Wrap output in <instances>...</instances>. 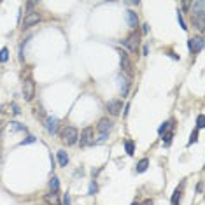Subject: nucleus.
<instances>
[{
	"label": "nucleus",
	"mask_w": 205,
	"mask_h": 205,
	"mask_svg": "<svg viewBox=\"0 0 205 205\" xmlns=\"http://www.w3.org/2000/svg\"><path fill=\"white\" fill-rule=\"evenodd\" d=\"M98 191V186L95 181H91V184H89V189H88V195H95V193Z\"/></svg>",
	"instance_id": "26"
},
{
	"label": "nucleus",
	"mask_w": 205,
	"mask_h": 205,
	"mask_svg": "<svg viewBox=\"0 0 205 205\" xmlns=\"http://www.w3.org/2000/svg\"><path fill=\"white\" fill-rule=\"evenodd\" d=\"M79 142H81V147H84V146H91V144L95 142V132H93V128H91V126H86V128L82 130V133H81Z\"/></svg>",
	"instance_id": "4"
},
{
	"label": "nucleus",
	"mask_w": 205,
	"mask_h": 205,
	"mask_svg": "<svg viewBox=\"0 0 205 205\" xmlns=\"http://www.w3.org/2000/svg\"><path fill=\"white\" fill-rule=\"evenodd\" d=\"M188 48H189V51H191L193 54L200 53L202 49H203V39L202 37H193V39L188 40Z\"/></svg>",
	"instance_id": "6"
},
{
	"label": "nucleus",
	"mask_w": 205,
	"mask_h": 205,
	"mask_svg": "<svg viewBox=\"0 0 205 205\" xmlns=\"http://www.w3.org/2000/svg\"><path fill=\"white\" fill-rule=\"evenodd\" d=\"M142 33H144V35L149 33V25H147V23H144V25H142Z\"/></svg>",
	"instance_id": "33"
},
{
	"label": "nucleus",
	"mask_w": 205,
	"mask_h": 205,
	"mask_svg": "<svg viewBox=\"0 0 205 205\" xmlns=\"http://www.w3.org/2000/svg\"><path fill=\"white\" fill-rule=\"evenodd\" d=\"M33 142H35V137H33V135H28L25 140H21V146H25V144H33Z\"/></svg>",
	"instance_id": "27"
},
{
	"label": "nucleus",
	"mask_w": 205,
	"mask_h": 205,
	"mask_svg": "<svg viewBox=\"0 0 205 205\" xmlns=\"http://www.w3.org/2000/svg\"><path fill=\"white\" fill-rule=\"evenodd\" d=\"M56 156H58V163H60V167H67V163H68V154L63 149H60L58 152H56Z\"/></svg>",
	"instance_id": "14"
},
{
	"label": "nucleus",
	"mask_w": 205,
	"mask_h": 205,
	"mask_svg": "<svg viewBox=\"0 0 205 205\" xmlns=\"http://www.w3.org/2000/svg\"><path fill=\"white\" fill-rule=\"evenodd\" d=\"M35 116L37 118H44V111H42L40 105H39V107H35Z\"/></svg>",
	"instance_id": "30"
},
{
	"label": "nucleus",
	"mask_w": 205,
	"mask_h": 205,
	"mask_svg": "<svg viewBox=\"0 0 205 205\" xmlns=\"http://www.w3.org/2000/svg\"><path fill=\"white\" fill-rule=\"evenodd\" d=\"M126 23H128V27L130 28H137L138 27V16H137V12L135 11H126Z\"/></svg>",
	"instance_id": "12"
},
{
	"label": "nucleus",
	"mask_w": 205,
	"mask_h": 205,
	"mask_svg": "<svg viewBox=\"0 0 205 205\" xmlns=\"http://www.w3.org/2000/svg\"><path fill=\"white\" fill-rule=\"evenodd\" d=\"M132 205H140V203H138V202H133V203H132Z\"/></svg>",
	"instance_id": "39"
},
{
	"label": "nucleus",
	"mask_w": 205,
	"mask_h": 205,
	"mask_svg": "<svg viewBox=\"0 0 205 205\" xmlns=\"http://www.w3.org/2000/svg\"><path fill=\"white\" fill-rule=\"evenodd\" d=\"M58 125H60V119L54 116H48L46 118V130H48V133L54 135L58 132Z\"/></svg>",
	"instance_id": "8"
},
{
	"label": "nucleus",
	"mask_w": 205,
	"mask_h": 205,
	"mask_svg": "<svg viewBox=\"0 0 205 205\" xmlns=\"http://www.w3.org/2000/svg\"><path fill=\"white\" fill-rule=\"evenodd\" d=\"M196 138H198V132H196V130H195V132H193V133H191V137H189V144L196 142Z\"/></svg>",
	"instance_id": "31"
},
{
	"label": "nucleus",
	"mask_w": 205,
	"mask_h": 205,
	"mask_svg": "<svg viewBox=\"0 0 205 205\" xmlns=\"http://www.w3.org/2000/svg\"><path fill=\"white\" fill-rule=\"evenodd\" d=\"M189 5H191V2H182V7H184V9H188Z\"/></svg>",
	"instance_id": "37"
},
{
	"label": "nucleus",
	"mask_w": 205,
	"mask_h": 205,
	"mask_svg": "<svg viewBox=\"0 0 205 205\" xmlns=\"http://www.w3.org/2000/svg\"><path fill=\"white\" fill-rule=\"evenodd\" d=\"M140 205H154V203H152V200H151V198H147V200L144 202V203H140Z\"/></svg>",
	"instance_id": "36"
},
{
	"label": "nucleus",
	"mask_w": 205,
	"mask_h": 205,
	"mask_svg": "<svg viewBox=\"0 0 205 205\" xmlns=\"http://www.w3.org/2000/svg\"><path fill=\"white\" fill-rule=\"evenodd\" d=\"M142 53H144V56H146L147 53H149V48H147V46H144V49H142Z\"/></svg>",
	"instance_id": "38"
},
{
	"label": "nucleus",
	"mask_w": 205,
	"mask_h": 205,
	"mask_svg": "<svg viewBox=\"0 0 205 205\" xmlns=\"http://www.w3.org/2000/svg\"><path fill=\"white\" fill-rule=\"evenodd\" d=\"M46 202H48L49 205H58L60 203V198L56 193H49V195H46Z\"/></svg>",
	"instance_id": "16"
},
{
	"label": "nucleus",
	"mask_w": 205,
	"mask_h": 205,
	"mask_svg": "<svg viewBox=\"0 0 205 205\" xmlns=\"http://www.w3.org/2000/svg\"><path fill=\"white\" fill-rule=\"evenodd\" d=\"M11 128H12L14 132H27V126L18 123V121H11Z\"/></svg>",
	"instance_id": "19"
},
{
	"label": "nucleus",
	"mask_w": 205,
	"mask_h": 205,
	"mask_svg": "<svg viewBox=\"0 0 205 205\" xmlns=\"http://www.w3.org/2000/svg\"><path fill=\"white\" fill-rule=\"evenodd\" d=\"M177 21H179V27L182 28V30H188L186 21H184V18H182V12H177Z\"/></svg>",
	"instance_id": "24"
},
{
	"label": "nucleus",
	"mask_w": 205,
	"mask_h": 205,
	"mask_svg": "<svg viewBox=\"0 0 205 205\" xmlns=\"http://www.w3.org/2000/svg\"><path fill=\"white\" fill-rule=\"evenodd\" d=\"M63 205H72V202H70V195H68V193H67L65 196H63Z\"/></svg>",
	"instance_id": "32"
},
{
	"label": "nucleus",
	"mask_w": 205,
	"mask_h": 205,
	"mask_svg": "<svg viewBox=\"0 0 205 205\" xmlns=\"http://www.w3.org/2000/svg\"><path fill=\"white\" fill-rule=\"evenodd\" d=\"M181 196H182V189L177 188V189L174 191V195H172V205H179L181 203Z\"/></svg>",
	"instance_id": "17"
},
{
	"label": "nucleus",
	"mask_w": 205,
	"mask_h": 205,
	"mask_svg": "<svg viewBox=\"0 0 205 205\" xmlns=\"http://www.w3.org/2000/svg\"><path fill=\"white\" fill-rule=\"evenodd\" d=\"M60 135H62V140L67 144V146H74V144L77 142V138H79V132H77L74 126H65V128H62Z\"/></svg>",
	"instance_id": "1"
},
{
	"label": "nucleus",
	"mask_w": 205,
	"mask_h": 205,
	"mask_svg": "<svg viewBox=\"0 0 205 205\" xmlns=\"http://www.w3.org/2000/svg\"><path fill=\"white\" fill-rule=\"evenodd\" d=\"M7 60H9V49H7V48H2V49H0V62L5 63Z\"/></svg>",
	"instance_id": "21"
},
{
	"label": "nucleus",
	"mask_w": 205,
	"mask_h": 205,
	"mask_svg": "<svg viewBox=\"0 0 205 205\" xmlns=\"http://www.w3.org/2000/svg\"><path fill=\"white\" fill-rule=\"evenodd\" d=\"M195 25H196V28H198V30H203V28H205L203 19H195Z\"/></svg>",
	"instance_id": "28"
},
{
	"label": "nucleus",
	"mask_w": 205,
	"mask_h": 205,
	"mask_svg": "<svg viewBox=\"0 0 205 205\" xmlns=\"http://www.w3.org/2000/svg\"><path fill=\"white\" fill-rule=\"evenodd\" d=\"M119 58H121V68L128 74V76H132L133 74V65H132V62H130L128 54L125 53V51H121L119 53Z\"/></svg>",
	"instance_id": "7"
},
{
	"label": "nucleus",
	"mask_w": 205,
	"mask_h": 205,
	"mask_svg": "<svg viewBox=\"0 0 205 205\" xmlns=\"http://www.w3.org/2000/svg\"><path fill=\"white\" fill-rule=\"evenodd\" d=\"M49 189H51V193H58V189H60V181H58V177H51V181H49Z\"/></svg>",
	"instance_id": "15"
},
{
	"label": "nucleus",
	"mask_w": 205,
	"mask_h": 205,
	"mask_svg": "<svg viewBox=\"0 0 205 205\" xmlns=\"http://www.w3.org/2000/svg\"><path fill=\"white\" fill-rule=\"evenodd\" d=\"M172 138H174V132L165 133V137H163V146H170V144H172Z\"/></svg>",
	"instance_id": "23"
},
{
	"label": "nucleus",
	"mask_w": 205,
	"mask_h": 205,
	"mask_svg": "<svg viewBox=\"0 0 205 205\" xmlns=\"http://www.w3.org/2000/svg\"><path fill=\"white\" fill-rule=\"evenodd\" d=\"M39 21H40L39 12H28L27 16H25V19H23V28H30V27H33V25H37Z\"/></svg>",
	"instance_id": "9"
},
{
	"label": "nucleus",
	"mask_w": 205,
	"mask_h": 205,
	"mask_svg": "<svg viewBox=\"0 0 205 205\" xmlns=\"http://www.w3.org/2000/svg\"><path fill=\"white\" fill-rule=\"evenodd\" d=\"M167 54H168V56H170V58H172V60H179V56H177V54L174 53V51H168V53H167Z\"/></svg>",
	"instance_id": "34"
},
{
	"label": "nucleus",
	"mask_w": 205,
	"mask_h": 205,
	"mask_svg": "<svg viewBox=\"0 0 205 205\" xmlns=\"http://www.w3.org/2000/svg\"><path fill=\"white\" fill-rule=\"evenodd\" d=\"M196 191H198V193L203 191V182H198V184H196Z\"/></svg>",
	"instance_id": "35"
},
{
	"label": "nucleus",
	"mask_w": 205,
	"mask_h": 205,
	"mask_svg": "<svg viewBox=\"0 0 205 205\" xmlns=\"http://www.w3.org/2000/svg\"><path fill=\"white\" fill-rule=\"evenodd\" d=\"M125 149H126V154H130V156H132V154H133V151H135V144L132 142V140H126V142H125Z\"/></svg>",
	"instance_id": "22"
},
{
	"label": "nucleus",
	"mask_w": 205,
	"mask_h": 205,
	"mask_svg": "<svg viewBox=\"0 0 205 205\" xmlns=\"http://www.w3.org/2000/svg\"><path fill=\"white\" fill-rule=\"evenodd\" d=\"M11 109H12V114H16V116H18L19 112H21V111H19V107H18V103H16V102H12V103H11Z\"/></svg>",
	"instance_id": "29"
},
{
	"label": "nucleus",
	"mask_w": 205,
	"mask_h": 205,
	"mask_svg": "<svg viewBox=\"0 0 205 205\" xmlns=\"http://www.w3.org/2000/svg\"><path fill=\"white\" fill-rule=\"evenodd\" d=\"M98 132H100V133L102 135H107L109 132H111V128H112V121H109L107 118H103V119H100L98 121Z\"/></svg>",
	"instance_id": "11"
},
{
	"label": "nucleus",
	"mask_w": 205,
	"mask_h": 205,
	"mask_svg": "<svg viewBox=\"0 0 205 205\" xmlns=\"http://www.w3.org/2000/svg\"><path fill=\"white\" fill-rule=\"evenodd\" d=\"M203 126H205V118H203V114H200V116L196 118V128L202 130Z\"/></svg>",
	"instance_id": "25"
},
{
	"label": "nucleus",
	"mask_w": 205,
	"mask_h": 205,
	"mask_svg": "<svg viewBox=\"0 0 205 205\" xmlns=\"http://www.w3.org/2000/svg\"><path fill=\"white\" fill-rule=\"evenodd\" d=\"M172 125H174V121H165V123H163V125L160 126V128H158V133L160 135H163L167 132V130H170L172 128Z\"/></svg>",
	"instance_id": "20"
},
{
	"label": "nucleus",
	"mask_w": 205,
	"mask_h": 205,
	"mask_svg": "<svg viewBox=\"0 0 205 205\" xmlns=\"http://www.w3.org/2000/svg\"><path fill=\"white\" fill-rule=\"evenodd\" d=\"M128 89H130V79L123 77V82H121V97H126V95H128Z\"/></svg>",
	"instance_id": "18"
},
{
	"label": "nucleus",
	"mask_w": 205,
	"mask_h": 205,
	"mask_svg": "<svg viewBox=\"0 0 205 205\" xmlns=\"http://www.w3.org/2000/svg\"><path fill=\"white\" fill-rule=\"evenodd\" d=\"M107 111L111 112L112 116H118L121 111H123V102L121 100H111L107 103Z\"/></svg>",
	"instance_id": "10"
},
{
	"label": "nucleus",
	"mask_w": 205,
	"mask_h": 205,
	"mask_svg": "<svg viewBox=\"0 0 205 205\" xmlns=\"http://www.w3.org/2000/svg\"><path fill=\"white\" fill-rule=\"evenodd\" d=\"M23 98L27 100V102H30V100H33V97H35V82L32 79H27L25 82H23Z\"/></svg>",
	"instance_id": "3"
},
{
	"label": "nucleus",
	"mask_w": 205,
	"mask_h": 205,
	"mask_svg": "<svg viewBox=\"0 0 205 205\" xmlns=\"http://www.w3.org/2000/svg\"><path fill=\"white\" fill-rule=\"evenodd\" d=\"M147 167H149V160H147V158H142V160L137 163V167H135V172H137V174H142V172L147 170Z\"/></svg>",
	"instance_id": "13"
},
{
	"label": "nucleus",
	"mask_w": 205,
	"mask_h": 205,
	"mask_svg": "<svg viewBox=\"0 0 205 205\" xmlns=\"http://www.w3.org/2000/svg\"><path fill=\"white\" fill-rule=\"evenodd\" d=\"M191 16L195 19H203V16H205V2L203 0L191 2Z\"/></svg>",
	"instance_id": "5"
},
{
	"label": "nucleus",
	"mask_w": 205,
	"mask_h": 205,
	"mask_svg": "<svg viewBox=\"0 0 205 205\" xmlns=\"http://www.w3.org/2000/svg\"><path fill=\"white\" fill-rule=\"evenodd\" d=\"M138 42H140V40H138V33H137V32H132V33H130L125 40H121V44L125 46L130 53H137Z\"/></svg>",
	"instance_id": "2"
}]
</instances>
